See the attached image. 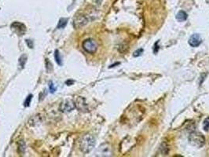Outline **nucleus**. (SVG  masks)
I'll return each mask as SVG.
<instances>
[{
	"label": "nucleus",
	"instance_id": "obj_18",
	"mask_svg": "<svg viewBox=\"0 0 209 157\" xmlns=\"http://www.w3.org/2000/svg\"><path fill=\"white\" fill-rule=\"evenodd\" d=\"M49 89H50V91H51V93H52V94H54V93L57 90V88H56V87H55L54 84L53 83V82H50V83H49Z\"/></svg>",
	"mask_w": 209,
	"mask_h": 157
},
{
	"label": "nucleus",
	"instance_id": "obj_16",
	"mask_svg": "<svg viewBox=\"0 0 209 157\" xmlns=\"http://www.w3.org/2000/svg\"><path fill=\"white\" fill-rule=\"evenodd\" d=\"M203 128L205 131H209V116L206 118L204 123H203Z\"/></svg>",
	"mask_w": 209,
	"mask_h": 157
},
{
	"label": "nucleus",
	"instance_id": "obj_7",
	"mask_svg": "<svg viewBox=\"0 0 209 157\" xmlns=\"http://www.w3.org/2000/svg\"><path fill=\"white\" fill-rule=\"evenodd\" d=\"M75 102V106L79 111L80 112H87L88 111V106L86 102V100L85 98H83V97H78V98L76 99V101H74Z\"/></svg>",
	"mask_w": 209,
	"mask_h": 157
},
{
	"label": "nucleus",
	"instance_id": "obj_20",
	"mask_svg": "<svg viewBox=\"0 0 209 157\" xmlns=\"http://www.w3.org/2000/svg\"><path fill=\"white\" fill-rule=\"evenodd\" d=\"M66 83H67V84H69V83H72V84H73V81H69V82H68V81H67V82H66Z\"/></svg>",
	"mask_w": 209,
	"mask_h": 157
},
{
	"label": "nucleus",
	"instance_id": "obj_3",
	"mask_svg": "<svg viewBox=\"0 0 209 157\" xmlns=\"http://www.w3.org/2000/svg\"><path fill=\"white\" fill-rule=\"evenodd\" d=\"M189 142L191 145L196 148H201L205 145V137L199 132H193L189 137Z\"/></svg>",
	"mask_w": 209,
	"mask_h": 157
},
{
	"label": "nucleus",
	"instance_id": "obj_10",
	"mask_svg": "<svg viewBox=\"0 0 209 157\" xmlns=\"http://www.w3.org/2000/svg\"><path fill=\"white\" fill-rule=\"evenodd\" d=\"M187 18H188L187 13H186L185 11H183V10L179 11V12L177 13V15H176V19L178 20V21L179 22L185 21L187 19Z\"/></svg>",
	"mask_w": 209,
	"mask_h": 157
},
{
	"label": "nucleus",
	"instance_id": "obj_4",
	"mask_svg": "<svg viewBox=\"0 0 209 157\" xmlns=\"http://www.w3.org/2000/svg\"><path fill=\"white\" fill-rule=\"evenodd\" d=\"M112 155V148L108 143L101 145L95 152L96 156H110Z\"/></svg>",
	"mask_w": 209,
	"mask_h": 157
},
{
	"label": "nucleus",
	"instance_id": "obj_15",
	"mask_svg": "<svg viewBox=\"0 0 209 157\" xmlns=\"http://www.w3.org/2000/svg\"><path fill=\"white\" fill-rule=\"evenodd\" d=\"M32 94H29V96L27 97L26 100L24 101V107H29V105H30V104H31V101H32Z\"/></svg>",
	"mask_w": 209,
	"mask_h": 157
},
{
	"label": "nucleus",
	"instance_id": "obj_1",
	"mask_svg": "<svg viewBox=\"0 0 209 157\" xmlns=\"http://www.w3.org/2000/svg\"><path fill=\"white\" fill-rule=\"evenodd\" d=\"M95 146V138L90 134L83 136L79 142V148L83 153L87 154L93 150Z\"/></svg>",
	"mask_w": 209,
	"mask_h": 157
},
{
	"label": "nucleus",
	"instance_id": "obj_13",
	"mask_svg": "<svg viewBox=\"0 0 209 157\" xmlns=\"http://www.w3.org/2000/svg\"><path fill=\"white\" fill-rule=\"evenodd\" d=\"M18 151L21 154H23V153L25 152V143L24 142V141H20L19 144H18Z\"/></svg>",
	"mask_w": 209,
	"mask_h": 157
},
{
	"label": "nucleus",
	"instance_id": "obj_14",
	"mask_svg": "<svg viewBox=\"0 0 209 157\" xmlns=\"http://www.w3.org/2000/svg\"><path fill=\"white\" fill-rule=\"evenodd\" d=\"M45 65H46V71L48 72H51L53 71V66H52V64L48 59H46L45 61Z\"/></svg>",
	"mask_w": 209,
	"mask_h": 157
},
{
	"label": "nucleus",
	"instance_id": "obj_5",
	"mask_svg": "<svg viewBox=\"0 0 209 157\" xmlns=\"http://www.w3.org/2000/svg\"><path fill=\"white\" fill-rule=\"evenodd\" d=\"M82 46L84 49V50L89 53V54H94V53L96 52V50L98 49V45L96 43V42L91 39H86L85 41H84V43L82 44Z\"/></svg>",
	"mask_w": 209,
	"mask_h": 157
},
{
	"label": "nucleus",
	"instance_id": "obj_11",
	"mask_svg": "<svg viewBox=\"0 0 209 157\" xmlns=\"http://www.w3.org/2000/svg\"><path fill=\"white\" fill-rule=\"evenodd\" d=\"M54 57H55V61L57 62V64L58 65H62V58L61 57V54H60L59 50H56L54 52Z\"/></svg>",
	"mask_w": 209,
	"mask_h": 157
},
{
	"label": "nucleus",
	"instance_id": "obj_6",
	"mask_svg": "<svg viewBox=\"0 0 209 157\" xmlns=\"http://www.w3.org/2000/svg\"><path fill=\"white\" fill-rule=\"evenodd\" d=\"M75 102L72 100H66L61 103L59 109L62 112H68L75 109Z\"/></svg>",
	"mask_w": 209,
	"mask_h": 157
},
{
	"label": "nucleus",
	"instance_id": "obj_12",
	"mask_svg": "<svg viewBox=\"0 0 209 157\" xmlns=\"http://www.w3.org/2000/svg\"><path fill=\"white\" fill-rule=\"evenodd\" d=\"M67 23H68V19H67V18H61L59 22H58V24H57V29H64L65 27L66 26Z\"/></svg>",
	"mask_w": 209,
	"mask_h": 157
},
{
	"label": "nucleus",
	"instance_id": "obj_17",
	"mask_svg": "<svg viewBox=\"0 0 209 157\" xmlns=\"http://www.w3.org/2000/svg\"><path fill=\"white\" fill-rule=\"evenodd\" d=\"M27 61V57L26 55H22L21 57L19 58V64L21 65V66L22 68L24 67V65H25V62H26Z\"/></svg>",
	"mask_w": 209,
	"mask_h": 157
},
{
	"label": "nucleus",
	"instance_id": "obj_2",
	"mask_svg": "<svg viewBox=\"0 0 209 157\" xmlns=\"http://www.w3.org/2000/svg\"><path fill=\"white\" fill-rule=\"evenodd\" d=\"M94 19L93 14L90 13H80L77 14L73 20V25L76 29H80L82 27L85 26L90 21Z\"/></svg>",
	"mask_w": 209,
	"mask_h": 157
},
{
	"label": "nucleus",
	"instance_id": "obj_9",
	"mask_svg": "<svg viewBox=\"0 0 209 157\" xmlns=\"http://www.w3.org/2000/svg\"><path fill=\"white\" fill-rule=\"evenodd\" d=\"M11 29L15 31L16 32L20 35H22V34H24L26 31V27L24 24L17 21L13 22V24H11Z\"/></svg>",
	"mask_w": 209,
	"mask_h": 157
},
{
	"label": "nucleus",
	"instance_id": "obj_8",
	"mask_svg": "<svg viewBox=\"0 0 209 157\" xmlns=\"http://www.w3.org/2000/svg\"><path fill=\"white\" fill-rule=\"evenodd\" d=\"M188 43L192 47H197L202 43V39H201L199 34H194V35H192L190 36Z\"/></svg>",
	"mask_w": 209,
	"mask_h": 157
},
{
	"label": "nucleus",
	"instance_id": "obj_19",
	"mask_svg": "<svg viewBox=\"0 0 209 157\" xmlns=\"http://www.w3.org/2000/svg\"><path fill=\"white\" fill-rule=\"evenodd\" d=\"M142 53H143V49H139V50H137L134 53L133 56L135 57H139V56H140V55L142 54Z\"/></svg>",
	"mask_w": 209,
	"mask_h": 157
}]
</instances>
